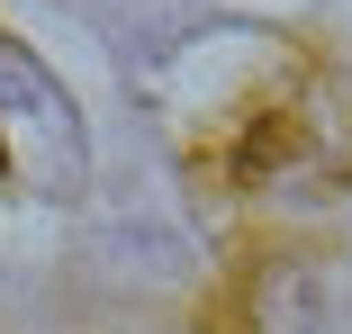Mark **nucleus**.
<instances>
[{
	"label": "nucleus",
	"mask_w": 352,
	"mask_h": 334,
	"mask_svg": "<svg viewBox=\"0 0 352 334\" xmlns=\"http://www.w3.org/2000/svg\"><path fill=\"white\" fill-rule=\"evenodd\" d=\"M154 100L172 118L181 154L208 181H226V190H262V181H280L307 154L298 54L271 45V36H253V27H217V36L181 45L154 73Z\"/></svg>",
	"instance_id": "f257e3e1"
},
{
	"label": "nucleus",
	"mask_w": 352,
	"mask_h": 334,
	"mask_svg": "<svg viewBox=\"0 0 352 334\" xmlns=\"http://www.w3.org/2000/svg\"><path fill=\"white\" fill-rule=\"evenodd\" d=\"M0 181H19L36 199H73L91 181L82 118H73V100H63V82L19 36H0Z\"/></svg>",
	"instance_id": "f03ea898"
}]
</instances>
